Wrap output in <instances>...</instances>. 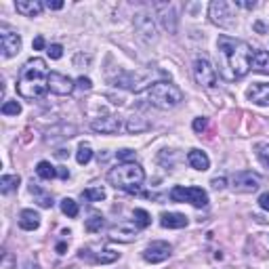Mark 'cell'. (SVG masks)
<instances>
[{
  "label": "cell",
  "instance_id": "obj_1",
  "mask_svg": "<svg viewBox=\"0 0 269 269\" xmlns=\"http://www.w3.org/2000/svg\"><path fill=\"white\" fill-rule=\"evenodd\" d=\"M49 67L46 61L40 57H32V59L21 67L19 80H17V93L23 99H38L49 91Z\"/></svg>",
  "mask_w": 269,
  "mask_h": 269
},
{
  "label": "cell",
  "instance_id": "obj_2",
  "mask_svg": "<svg viewBox=\"0 0 269 269\" xmlns=\"http://www.w3.org/2000/svg\"><path fill=\"white\" fill-rule=\"evenodd\" d=\"M219 44V51L223 53L225 61H227V67L231 69V80H238V78H244L248 72H250V46L242 40H236V38H229V36H219L217 40Z\"/></svg>",
  "mask_w": 269,
  "mask_h": 269
},
{
  "label": "cell",
  "instance_id": "obj_3",
  "mask_svg": "<svg viewBox=\"0 0 269 269\" xmlns=\"http://www.w3.org/2000/svg\"><path fill=\"white\" fill-rule=\"evenodd\" d=\"M108 181L116 187L128 194L139 192V187L145 181V170L137 164V162H122V164L114 166L108 174Z\"/></svg>",
  "mask_w": 269,
  "mask_h": 269
},
{
  "label": "cell",
  "instance_id": "obj_4",
  "mask_svg": "<svg viewBox=\"0 0 269 269\" xmlns=\"http://www.w3.org/2000/svg\"><path fill=\"white\" fill-rule=\"evenodd\" d=\"M147 101L158 110H170L183 101V93L170 82H154L145 91Z\"/></svg>",
  "mask_w": 269,
  "mask_h": 269
},
{
  "label": "cell",
  "instance_id": "obj_5",
  "mask_svg": "<svg viewBox=\"0 0 269 269\" xmlns=\"http://www.w3.org/2000/svg\"><path fill=\"white\" fill-rule=\"evenodd\" d=\"M170 200L172 202H190L196 208H204L208 204V196L202 187H183L177 185L170 190Z\"/></svg>",
  "mask_w": 269,
  "mask_h": 269
},
{
  "label": "cell",
  "instance_id": "obj_6",
  "mask_svg": "<svg viewBox=\"0 0 269 269\" xmlns=\"http://www.w3.org/2000/svg\"><path fill=\"white\" fill-rule=\"evenodd\" d=\"M19 51H21V36L7 23H0V53H3V57L11 59Z\"/></svg>",
  "mask_w": 269,
  "mask_h": 269
},
{
  "label": "cell",
  "instance_id": "obj_7",
  "mask_svg": "<svg viewBox=\"0 0 269 269\" xmlns=\"http://www.w3.org/2000/svg\"><path fill=\"white\" fill-rule=\"evenodd\" d=\"M231 187L240 194H252L261 187V174L252 170H240L231 177Z\"/></svg>",
  "mask_w": 269,
  "mask_h": 269
},
{
  "label": "cell",
  "instance_id": "obj_8",
  "mask_svg": "<svg viewBox=\"0 0 269 269\" xmlns=\"http://www.w3.org/2000/svg\"><path fill=\"white\" fill-rule=\"evenodd\" d=\"M208 17L219 28H231L233 26L231 7L225 3V0H213L210 7H208Z\"/></svg>",
  "mask_w": 269,
  "mask_h": 269
},
{
  "label": "cell",
  "instance_id": "obj_9",
  "mask_svg": "<svg viewBox=\"0 0 269 269\" xmlns=\"http://www.w3.org/2000/svg\"><path fill=\"white\" fill-rule=\"evenodd\" d=\"M194 78L200 86L210 88L217 82V69L213 67V63H210L206 57H198L196 63H194Z\"/></svg>",
  "mask_w": 269,
  "mask_h": 269
},
{
  "label": "cell",
  "instance_id": "obj_10",
  "mask_svg": "<svg viewBox=\"0 0 269 269\" xmlns=\"http://www.w3.org/2000/svg\"><path fill=\"white\" fill-rule=\"evenodd\" d=\"M135 30L145 42L156 40V23H154V17H151L147 11H139L135 15Z\"/></svg>",
  "mask_w": 269,
  "mask_h": 269
},
{
  "label": "cell",
  "instance_id": "obj_11",
  "mask_svg": "<svg viewBox=\"0 0 269 269\" xmlns=\"http://www.w3.org/2000/svg\"><path fill=\"white\" fill-rule=\"evenodd\" d=\"M170 252H172V246H170V244L158 240V242H151L149 246L143 250V259H145L147 263H162V261L168 259Z\"/></svg>",
  "mask_w": 269,
  "mask_h": 269
},
{
  "label": "cell",
  "instance_id": "obj_12",
  "mask_svg": "<svg viewBox=\"0 0 269 269\" xmlns=\"http://www.w3.org/2000/svg\"><path fill=\"white\" fill-rule=\"evenodd\" d=\"M156 9V15L162 23V28L168 30L170 34L177 32V13H174V5L170 3H156L154 5Z\"/></svg>",
  "mask_w": 269,
  "mask_h": 269
},
{
  "label": "cell",
  "instance_id": "obj_13",
  "mask_svg": "<svg viewBox=\"0 0 269 269\" xmlns=\"http://www.w3.org/2000/svg\"><path fill=\"white\" fill-rule=\"evenodd\" d=\"M74 86L76 84H74V80L69 76L59 74V72H51V76H49V91L51 93L63 97V95H69V93L74 91Z\"/></svg>",
  "mask_w": 269,
  "mask_h": 269
},
{
  "label": "cell",
  "instance_id": "obj_14",
  "mask_svg": "<svg viewBox=\"0 0 269 269\" xmlns=\"http://www.w3.org/2000/svg\"><path fill=\"white\" fill-rule=\"evenodd\" d=\"M137 225L135 223H120L110 229V240L112 242H122V244H128L137 238Z\"/></svg>",
  "mask_w": 269,
  "mask_h": 269
},
{
  "label": "cell",
  "instance_id": "obj_15",
  "mask_svg": "<svg viewBox=\"0 0 269 269\" xmlns=\"http://www.w3.org/2000/svg\"><path fill=\"white\" fill-rule=\"evenodd\" d=\"M93 126V131H97V133H103V135H114V133H118L120 131V118L118 116H103V118H95L91 122Z\"/></svg>",
  "mask_w": 269,
  "mask_h": 269
},
{
  "label": "cell",
  "instance_id": "obj_16",
  "mask_svg": "<svg viewBox=\"0 0 269 269\" xmlns=\"http://www.w3.org/2000/svg\"><path fill=\"white\" fill-rule=\"evenodd\" d=\"M15 9L23 17H38L44 9V3H40V0H17Z\"/></svg>",
  "mask_w": 269,
  "mask_h": 269
},
{
  "label": "cell",
  "instance_id": "obj_17",
  "mask_svg": "<svg viewBox=\"0 0 269 269\" xmlns=\"http://www.w3.org/2000/svg\"><path fill=\"white\" fill-rule=\"evenodd\" d=\"M116 84L122 86V88H128V91H141L145 86V80H141V74L126 72V74L116 78Z\"/></svg>",
  "mask_w": 269,
  "mask_h": 269
},
{
  "label": "cell",
  "instance_id": "obj_18",
  "mask_svg": "<svg viewBox=\"0 0 269 269\" xmlns=\"http://www.w3.org/2000/svg\"><path fill=\"white\" fill-rule=\"evenodd\" d=\"M160 225L166 229H183V227H187V217L181 213H162Z\"/></svg>",
  "mask_w": 269,
  "mask_h": 269
},
{
  "label": "cell",
  "instance_id": "obj_19",
  "mask_svg": "<svg viewBox=\"0 0 269 269\" xmlns=\"http://www.w3.org/2000/svg\"><path fill=\"white\" fill-rule=\"evenodd\" d=\"M250 67L254 72L269 76V51H254L250 57Z\"/></svg>",
  "mask_w": 269,
  "mask_h": 269
},
{
  "label": "cell",
  "instance_id": "obj_20",
  "mask_svg": "<svg viewBox=\"0 0 269 269\" xmlns=\"http://www.w3.org/2000/svg\"><path fill=\"white\" fill-rule=\"evenodd\" d=\"M187 162H190L192 168L202 170V172L210 168V160H208V156L204 154L202 149H192L190 154H187Z\"/></svg>",
  "mask_w": 269,
  "mask_h": 269
},
{
  "label": "cell",
  "instance_id": "obj_21",
  "mask_svg": "<svg viewBox=\"0 0 269 269\" xmlns=\"http://www.w3.org/2000/svg\"><path fill=\"white\" fill-rule=\"evenodd\" d=\"M38 225H40L38 213H34V210H30V208H26V210H21L19 213V227L21 229L34 231V229H38Z\"/></svg>",
  "mask_w": 269,
  "mask_h": 269
},
{
  "label": "cell",
  "instance_id": "obj_22",
  "mask_svg": "<svg viewBox=\"0 0 269 269\" xmlns=\"http://www.w3.org/2000/svg\"><path fill=\"white\" fill-rule=\"evenodd\" d=\"M248 99L254 103V105H269V84H254L250 91H248Z\"/></svg>",
  "mask_w": 269,
  "mask_h": 269
},
{
  "label": "cell",
  "instance_id": "obj_23",
  "mask_svg": "<svg viewBox=\"0 0 269 269\" xmlns=\"http://www.w3.org/2000/svg\"><path fill=\"white\" fill-rule=\"evenodd\" d=\"M149 122L147 120H143L141 116H131L128 118V122H126V131L131 133V135H137V133H145V131H149Z\"/></svg>",
  "mask_w": 269,
  "mask_h": 269
},
{
  "label": "cell",
  "instance_id": "obj_24",
  "mask_svg": "<svg viewBox=\"0 0 269 269\" xmlns=\"http://www.w3.org/2000/svg\"><path fill=\"white\" fill-rule=\"evenodd\" d=\"M30 192H32L34 196H36V202H38L42 208H51V206L55 204V202H53V196H51V194H46V192H42L36 183H32V185H30Z\"/></svg>",
  "mask_w": 269,
  "mask_h": 269
},
{
  "label": "cell",
  "instance_id": "obj_25",
  "mask_svg": "<svg viewBox=\"0 0 269 269\" xmlns=\"http://www.w3.org/2000/svg\"><path fill=\"white\" fill-rule=\"evenodd\" d=\"M36 174L40 179H55L57 177V168L51 164V162H46V160H42V162H38V166H36Z\"/></svg>",
  "mask_w": 269,
  "mask_h": 269
},
{
  "label": "cell",
  "instance_id": "obj_26",
  "mask_svg": "<svg viewBox=\"0 0 269 269\" xmlns=\"http://www.w3.org/2000/svg\"><path fill=\"white\" fill-rule=\"evenodd\" d=\"M19 174H5L3 179H0V192L3 194H11L13 190H17V185H19Z\"/></svg>",
  "mask_w": 269,
  "mask_h": 269
},
{
  "label": "cell",
  "instance_id": "obj_27",
  "mask_svg": "<svg viewBox=\"0 0 269 269\" xmlns=\"http://www.w3.org/2000/svg\"><path fill=\"white\" fill-rule=\"evenodd\" d=\"M59 206H61V213H63V215H67L69 219H76V217H78V213H80L78 202H76V200H72V198H63V200L59 202Z\"/></svg>",
  "mask_w": 269,
  "mask_h": 269
},
{
  "label": "cell",
  "instance_id": "obj_28",
  "mask_svg": "<svg viewBox=\"0 0 269 269\" xmlns=\"http://www.w3.org/2000/svg\"><path fill=\"white\" fill-rule=\"evenodd\" d=\"M82 198L86 202H101L105 200V190L103 187H88V190L82 192Z\"/></svg>",
  "mask_w": 269,
  "mask_h": 269
},
{
  "label": "cell",
  "instance_id": "obj_29",
  "mask_svg": "<svg viewBox=\"0 0 269 269\" xmlns=\"http://www.w3.org/2000/svg\"><path fill=\"white\" fill-rule=\"evenodd\" d=\"M133 219H135V225H137L139 229H145V227H149V223H151L149 213H147V210H143V208H135Z\"/></svg>",
  "mask_w": 269,
  "mask_h": 269
},
{
  "label": "cell",
  "instance_id": "obj_30",
  "mask_svg": "<svg viewBox=\"0 0 269 269\" xmlns=\"http://www.w3.org/2000/svg\"><path fill=\"white\" fill-rule=\"evenodd\" d=\"M84 227H86V231H91V233H97V231H101V229L105 227V219H103L101 215H91V219H86Z\"/></svg>",
  "mask_w": 269,
  "mask_h": 269
},
{
  "label": "cell",
  "instance_id": "obj_31",
  "mask_svg": "<svg viewBox=\"0 0 269 269\" xmlns=\"http://www.w3.org/2000/svg\"><path fill=\"white\" fill-rule=\"evenodd\" d=\"M91 158H93V149H91V145H86V143H82L78 147V151H76V162L78 164H88L91 162Z\"/></svg>",
  "mask_w": 269,
  "mask_h": 269
},
{
  "label": "cell",
  "instance_id": "obj_32",
  "mask_svg": "<svg viewBox=\"0 0 269 269\" xmlns=\"http://www.w3.org/2000/svg\"><path fill=\"white\" fill-rule=\"evenodd\" d=\"M17 114H21L19 101H5V105H3V116H17Z\"/></svg>",
  "mask_w": 269,
  "mask_h": 269
},
{
  "label": "cell",
  "instance_id": "obj_33",
  "mask_svg": "<svg viewBox=\"0 0 269 269\" xmlns=\"http://www.w3.org/2000/svg\"><path fill=\"white\" fill-rule=\"evenodd\" d=\"M118 256H120L118 252H114V250L108 248V250H103V252L97 256V263H103V265H105V263H114L116 259H118Z\"/></svg>",
  "mask_w": 269,
  "mask_h": 269
},
{
  "label": "cell",
  "instance_id": "obj_34",
  "mask_svg": "<svg viewBox=\"0 0 269 269\" xmlns=\"http://www.w3.org/2000/svg\"><path fill=\"white\" fill-rule=\"evenodd\" d=\"M256 151H259V158L265 166H269V143H261L259 147H256Z\"/></svg>",
  "mask_w": 269,
  "mask_h": 269
},
{
  "label": "cell",
  "instance_id": "obj_35",
  "mask_svg": "<svg viewBox=\"0 0 269 269\" xmlns=\"http://www.w3.org/2000/svg\"><path fill=\"white\" fill-rule=\"evenodd\" d=\"M49 57L51 59H61L63 57V46L61 44H51L49 46Z\"/></svg>",
  "mask_w": 269,
  "mask_h": 269
},
{
  "label": "cell",
  "instance_id": "obj_36",
  "mask_svg": "<svg viewBox=\"0 0 269 269\" xmlns=\"http://www.w3.org/2000/svg\"><path fill=\"white\" fill-rule=\"evenodd\" d=\"M76 86H78L80 91H91V88H93V82H91V78L80 76V78L76 80Z\"/></svg>",
  "mask_w": 269,
  "mask_h": 269
},
{
  "label": "cell",
  "instance_id": "obj_37",
  "mask_svg": "<svg viewBox=\"0 0 269 269\" xmlns=\"http://www.w3.org/2000/svg\"><path fill=\"white\" fill-rule=\"evenodd\" d=\"M116 158L122 160V162H131V160L135 158V151H133V149H120L118 154H116Z\"/></svg>",
  "mask_w": 269,
  "mask_h": 269
},
{
  "label": "cell",
  "instance_id": "obj_38",
  "mask_svg": "<svg viewBox=\"0 0 269 269\" xmlns=\"http://www.w3.org/2000/svg\"><path fill=\"white\" fill-rule=\"evenodd\" d=\"M206 126H208V120H206V118H196V120H194V131H196V133H204Z\"/></svg>",
  "mask_w": 269,
  "mask_h": 269
},
{
  "label": "cell",
  "instance_id": "obj_39",
  "mask_svg": "<svg viewBox=\"0 0 269 269\" xmlns=\"http://www.w3.org/2000/svg\"><path fill=\"white\" fill-rule=\"evenodd\" d=\"M259 206L263 210H269V192H265V194L259 196Z\"/></svg>",
  "mask_w": 269,
  "mask_h": 269
},
{
  "label": "cell",
  "instance_id": "obj_40",
  "mask_svg": "<svg viewBox=\"0 0 269 269\" xmlns=\"http://www.w3.org/2000/svg\"><path fill=\"white\" fill-rule=\"evenodd\" d=\"M210 185H213L215 190H223L225 187V177H215L213 181H210Z\"/></svg>",
  "mask_w": 269,
  "mask_h": 269
},
{
  "label": "cell",
  "instance_id": "obj_41",
  "mask_svg": "<svg viewBox=\"0 0 269 269\" xmlns=\"http://www.w3.org/2000/svg\"><path fill=\"white\" fill-rule=\"evenodd\" d=\"M44 7L46 9H53V11H59V9H63V3H61V0H53V3L49 0V3H44Z\"/></svg>",
  "mask_w": 269,
  "mask_h": 269
},
{
  "label": "cell",
  "instance_id": "obj_42",
  "mask_svg": "<svg viewBox=\"0 0 269 269\" xmlns=\"http://www.w3.org/2000/svg\"><path fill=\"white\" fill-rule=\"evenodd\" d=\"M34 51H42L44 49V38L42 36H36V38H34Z\"/></svg>",
  "mask_w": 269,
  "mask_h": 269
},
{
  "label": "cell",
  "instance_id": "obj_43",
  "mask_svg": "<svg viewBox=\"0 0 269 269\" xmlns=\"http://www.w3.org/2000/svg\"><path fill=\"white\" fill-rule=\"evenodd\" d=\"M57 177L67 179V177H69V170H67V168H63V166H59V168H57Z\"/></svg>",
  "mask_w": 269,
  "mask_h": 269
},
{
  "label": "cell",
  "instance_id": "obj_44",
  "mask_svg": "<svg viewBox=\"0 0 269 269\" xmlns=\"http://www.w3.org/2000/svg\"><path fill=\"white\" fill-rule=\"evenodd\" d=\"M238 7H244V9H254V0L250 3V0H246V3H242V0H236Z\"/></svg>",
  "mask_w": 269,
  "mask_h": 269
},
{
  "label": "cell",
  "instance_id": "obj_45",
  "mask_svg": "<svg viewBox=\"0 0 269 269\" xmlns=\"http://www.w3.org/2000/svg\"><path fill=\"white\" fill-rule=\"evenodd\" d=\"M65 250H67V244H63V242H61V244H57V252H59V254H63Z\"/></svg>",
  "mask_w": 269,
  "mask_h": 269
},
{
  "label": "cell",
  "instance_id": "obj_46",
  "mask_svg": "<svg viewBox=\"0 0 269 269\" xmlns=\"http://www.w3.org/2000/svg\"><path fill=\"white\" fill-rule=\"evenodd\" d=\"M57 156H59V158H65L67 154H65V149H59V151H57Z\"/></svg>",
  "mask_w": 269,
  "mask_h": 269
},
{
  "label": "cell",
  "instance_id": "obj_47",
  "mask_svg": "<svg viewBox=\"0 0 269 269\" xmlns=\"http://www.w3.org/2000/svg\"><path fill=\"white\" fill-rule=\"evenodd\" d=\"M69 269H74V267H69Z\"/></svg>",
  "mask_w": 269,
  "mask_h": 269
}]
</instances>
